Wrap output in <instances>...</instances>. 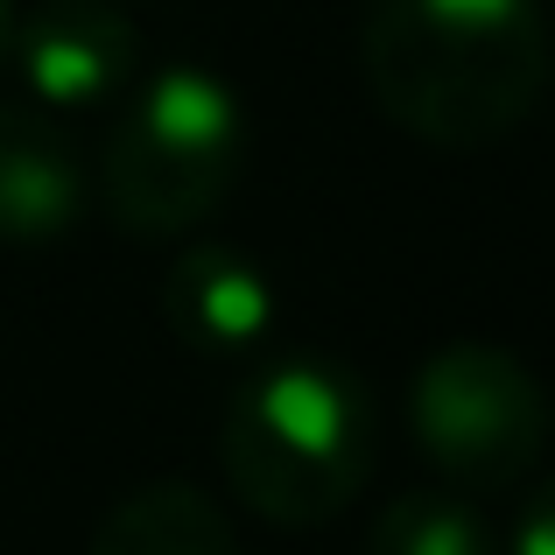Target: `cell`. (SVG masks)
Instances as JSON below:
<instances>
[{
  "label": "cell",
  "instance_id": "obj_11",
  "mask_svg": "<svg viewBox=\"0 0 555 555\" xmlns=\"http://www.w3.org/2000/svg\"><path fill=\"white\" fill-rule=\"evenodd\" d=\"M14 14H22V8H14V0H0V64H8V42H14Z\"/></svg>",
  "mask_w": 555,
  "mask_h": 555
},
{
  "label": "cell",
  "instance_id": "obj_7",
  "mask_svg": "<svg viewBox=\"0 0 555 555\" xmlns=\"http://www.w3.org/2000/svg\"><path fill=\"white\" fill-rule=\"evenodd\" d=\"M85 204H92V183L56 113L0 99V240L50 246L85 218Z\"/></svg>",
  "mask_w": 555,
  "mask_h": 555
},
{
  "label": "cell",
  "instance_id": "obj_1",
  "mask_svg": "<svg viewBox=\"0 0 555 555\" xmlns=\"http://www.w3.org/2000/svg\"><path fill=\"white\" fill-rule=\"evenodd\" d=\"M366 92L429 149H492L548 92L542 0H373L359 28Z\"/></svg>",
  "mask_w": 555,
  "mask_h": 555
},
{
  "label": "cell",
  "instance_id": "obj_2",
  "mask_svg": "<svg viewBox=\"0 0 555 555\" xmlns=\"http://www.w3.org/2000/svg\"><path fill=\"white\" fill-rule=\"evenodd\" d=\"M379 415L366 379L338 359H268L232 387L218 472L274 528H324L366 492Z\"/></svg>",
  "mask_w": 555,
  "mask_h": 555
},
{
  "label": "cell",
  "instance_id": "obj_8",
  "mask_svg": "<svg viewBox=\"0 0 555 555\" xmlns=\"http://www.w3.org/2000/svg\"><path fill=\"white\" fill-rule=\"evenodd\" d=\"M92 555H240L232 548V520L218 514L211 492L190 478H163V486L127 492L92 534Z\"/></svg>",
  "mask_w": 555,
  "mask_h": 555
},
{
  "label": "cell",
  "instance_id": "obj_6",
  "mask_svg": "<svg viewBox=\"0 0 555 555\" xmlns=\"http://www.w3.org/2000/svg\"><path fill=\"white\" fill-rule=\"evenodd\" d=\"M274 310H282V296H274L268 268L240 246L204 240L177 254V268L163 274V317L177 331V345L197 359H240L254 345H268Z\"/></svg>",
  "mask_w": 555,
  "mask_h": 555
},
{
  "label": "cell",
  "instance_id": "obj_9",
  "mask_svg": "<svg viewBox=\"0 0 555 555\" xmlns=\"http://www.w3.org/2000/svg\"><path fill=\"white\" fill-rule=\"evenodd\" d=\"M366 555H500V534L478 514L472 492H401L387 500V514L373 520Z\"/></svg>",
  "mask_w": 555,
  "mask_h": 555
},
{
  "label": "cell",
  "instance_id": "obj_5",
  "mask_svg": "<svg viewBox=\"0 0 555 555\" xmlns=\"http://www.w3.org/2000/svg\"><path fill=\"white\" fill-rule=\"evenodd\" d=\"M8 64L22 70L28 106L92 113L134 85L141 36L113 0H36L28 14H14Z\"/></svg>",
  "mask_w": 555,
  "mask_h": 555
},
{
  "label": "cell",
  "instance_id": "obj_10",
  "mask_svg": "<svg viewBox=\"0 0 555 555\" xmlns=\"http://www.w3.org/2000/svg\"><path fill=\"white\" fill-rule=\"evenodd\" d=\"M506 555H555V478H548V486H534L528 500H520Z\"/></svg>",
  "mask_w": 555,
  "mask_h": 555
},
{
  "label": "cell",
  "instance_id": "obj_4",
  "mask_svg": "<svg viewBox=\"0 0 555 555\" xmlns=\"http://www.w3.org/2000/svg\"><path fill=\"white\" fill-rule=\"evenodd\" d=\"M408 429L457 492H506L548 443V393L500 345H443L408 387Z\"/></svg>",
  "mask_w": 555,
  "mask_h": 555
},
{
  "label": "cell",
  "instance_id": "obj_3",
  "mask_svg": "<svg viewBox=\"0 0 555 555\" xmlns=\"http://www.w3.org/2000/svg\"><path fill=\"white\" fill-rule=\"evenodd\" d=\"M246 163V113L218 70L163 64L120 106L99 155L106 218L134 240H177L232 197Z\"/></svg>",
  "mask_w": 555,
  "mask_h": 555
}]
</instances>
